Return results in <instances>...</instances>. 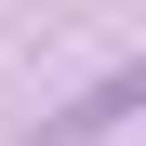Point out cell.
Wrapping results in <instances>:
<instances>
[{
  "mask_svg": "<svg viewBox=\"0 0 146 146\" xmlns=\"http://www.w3.org/2000/svg\"><path fill=\"white\" fill-rule=\"evenodd\" d=\"M119 119H146V66H119V80H93L66 119H40L27 146H93V133H119Z\"/></svg>",
  "mask_w": 146,
  "mask_h": 146,
  "instance_id": "obj_1",
  "label": "cell"
}]
</instances>
